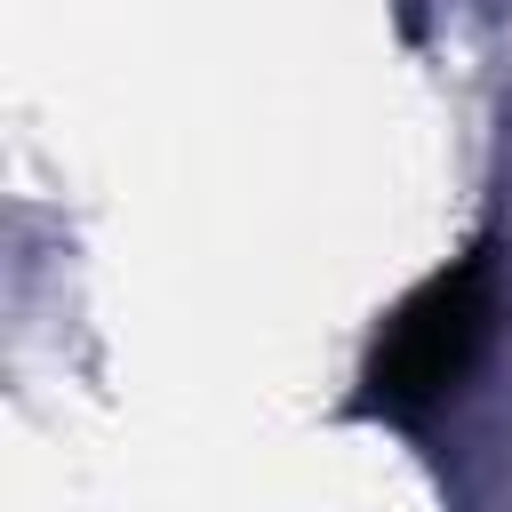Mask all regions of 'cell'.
I'll list each match as a JSON object with an SVG mask.
<instances>
[{
	"label": "cell",
	"mask_w": 512,
	"mask_h": 512,
	"mask_svg": "<svg viewBox=\"0 0 512 512\" xmlns=\"http://www.w3.org/2000/svg\"><path fill=\"white\" fill-rule=\"evenodd\" d=\"M480 336H488V248L440 264L424 288H408V296L392 304V320H384L376 344H368V376H360L368 392H360V400H368L376 416L416 424L424 408H440V400L464 384Z\"/></svg>",
	"instance_id": "6da1fadb"
}]
</instances>
